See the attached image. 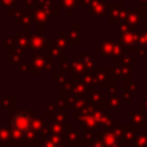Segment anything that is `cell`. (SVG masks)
<instances>
[{
	"mask_svg": "<svg viewBox=\"0 0 147 147\" xmlns=\"http://www.w3.org/2000/svg\"><path fill=\"white\" fill-rule=\"evenodd\" d=\"M11 125H13V128L18 131V133H27V131H30V128H32L33 120H32V117H30L29 114L19 112V114L13 115Z\"/></svg>",
	"mask_w": 147,
	"mask_h": 147,
	"instance_id": "1",
	"label": "cell"
}]
</instances>
